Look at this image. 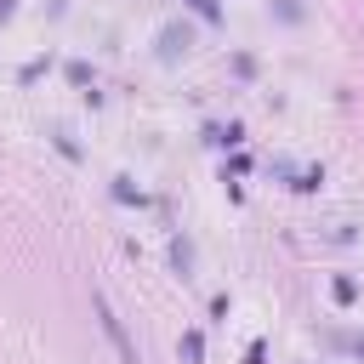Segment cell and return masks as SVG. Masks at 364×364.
Instances as JSON below:
<instances>
[{"label":"cell","instance_id":"obj_1","mask_svg":"<svg viewBox=\"0 0 364 364\" xmlns=\"http://www.w3.org/2000/svg\"><path fill=\"white\" fill-rule=\"evenodd\" d=\"M91 307H97V318H102V330H108V341L119 347V364H142V358H136V347H131V336H125V324L114 318V307H108V296H102V290L91 296Z\"/></svg>","mask_w":364,"mask_h":364},{"label":"cell","instance_id":"obj_2","mask_svg":"<svg viewBox=\"0 0 364 364\" xmlns=\"http://www.w3.org/2000/svg\"><path fill=\"white\" fill-rule=\"evenodd\" d=\"M182 51H188V28H182V23H171V28L159 34V57H165V63H176Z\"/></svg>","mask_w":364,"mask_h":364},{"label":"cell","instance_id":"obj_3","mask_svg":"<svg viewBox=\"0 0 364 364\" xmlns=\"http://www.w3.org/2000/svg\"><path fill=\"white\" fill-rule=\"evenodd\" d=\"M176 353H182V364H199V358H205V336H199V330H182Z\"/></svg>","mask_w":364,"mask_h":364},{"label":"cell","instance_id":"obj_4","mask_svg":"<svg viewBox=\"0 0 364 364\" xmlns=\"http://www.w3.org/2000/svg\"><path fill=\"white\" fill-rule=\"evenodd\" d=\"M171 262H176L182 279H193V250H188V239H171Z\"/></svg>","mask_w":364,"mask_h":364},{"label":"cell","instance_id":"obj_5","mask_svg":"<svg viewBox=\"0 0 364 364\" xmlns=\"http://www.w3.org/2000/svg\"><path fill=\"white\" fill-rule=\"evenodd\" d=\"M114 199H125V205H131V199H136V205H142V193H136V188H131V176H114Z\"/></svg>","mask_w":364,"mask_h":364},{"label":"cell","instance_id":"obj_6","mask_svg":"<svg viewBox=\"0 0 364 364\" xmlns=\"http://www.w3.org/2000/svg\"><path fill=\"white\" fill-rule=\"evenodd\" d=\"M336 301H341V307H347V301H358V284H353V279H347V273H341V279H336Z\"/></svg>","mask_w":364,"mask_h":364},{"label":"cell","instance_id":"obj_7","mask_svg":"<svg viewBox=\"0 0 364 364\" xmlns=\"http://www.w3.org/2000/svg\"><path fill=\"white\" fill-rule=\"evenodd\" d=\"M188 6H193L205 23H216V17H222V6H216V0H188Z\"/></svg>","mask_w":364,"mask_h":364},{"label":"cell","instance_id":"obj_8","mask_svg":"<svg viewBox=\"0 0 364 364\" xmlns=\"http://www.w3.org/2000/svg\"><path fill=\"white\" fill-rule=\"evenodd\" d=\"M68 80H74V85L85 91V85H91V68H85V63H68Z\"/></svg>","mask_w":364,"mask_h":364},{"label":"cell","instance_id":"obj_9","mask_svg":"<svg viewBox=\"0 0 364 364\" xmlns=\"http://www.w3.org/2000/svg\"><path fill=\"white\" fill-rule=\"evenodd\" d=\"M6 17H11V0H0V23H6Z\"/></svg>","mask_w":364,"mask_h":364}]
</instances>
